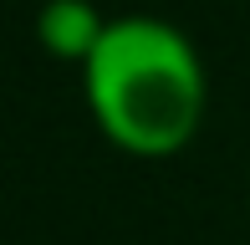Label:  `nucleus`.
Here are the masks:
<instances>
[{"label":"nucleus","instance_id":"2","mask_svg":"<svg viewBox=\"0 0 250 245\" xmlns=\"http://www.w3.org/2000/svg\"><path fill=\"white\" fill-rule=\"evenodd\" d=\"M107 20L112 16H102L92 0H46L36 10V41L46 57L87 66L92 51L102 46V36H107Z\"/></svg>","mask_w":250,"mask_h":245},{"label":"nucleus","instance_id":"1","mask_svg":"<svg viewBox=\"0 0 250 245\" xmlns=\"http://www.w3.org/2000/svg\"><path fill=\"white\" fill-rule=\"evenodd\" d=\"M82 97L97 133L128 159H174L199 138L209 72L199 46L164 16H112L82 66Z\"/></svg>","mask_w":250,"mask_h":245}]
</instances>
